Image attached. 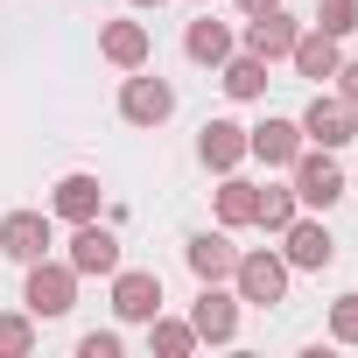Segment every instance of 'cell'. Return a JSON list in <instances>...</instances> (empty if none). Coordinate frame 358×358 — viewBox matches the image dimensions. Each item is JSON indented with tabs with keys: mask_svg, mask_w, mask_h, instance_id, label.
<instances>
[{
	"mask_svg": "<svg viewBox=\"0 0 358 358\" xmlns=\"http://www.w3.org/2000/svg\"><path fill=\"white\" fill-rule=\"evenodd\" d=\"M169 113H176V85L155 78L148 64L127 71V85H120V120H127V127H162Z\"/></svg>",
	"mask_w": 358,
	"mask_h": 358,
	"instance_id": "obj_5",
	"label": "cell"
},
{
	"mask_svg": "<svg viewBox=\"0 0 358 358\" xmlns=\"http://www.w3.org/2000/svg\"><path fill=\"white\" fill-rule=\"evenodd\" d=\"M22 309L36 316V323H57V316H71L78 309V267L71 260H29L22 267Z\"/></svg>",
	"mask_w": 358,
	"mask_h": 358,
	"instance_id": "obj_1",
	"label": "cell"
},
{
	"mask_svg": "<svg viewBox=\"0 0 358 358\" xmlns=\"http://www.w3.org/2000/svg\"><path fill=\"white\" fill-rule=\"evenodd\" d=\"M197 162H204L211 176H232V169L246 162V127H239V120H204V134H197Z\"/></svg>",
	"mask_w": 358,
	"mask_h": 358,
	"instance_id": "obj_15",
	"label": "cell"
},
{
	"mask_svg": "<svg viewBox=\"0 0 358 358\" xmlns=\"http://www.w3.org/2000/svg\"><path fill=\"white\" fill-rule=\"evenodd\" d=\"M113 316L120 323L162 316V274L155 267H113Z\"/></svg>",
	"mask_w": 358,
	"mask_h": 358,
	"instance_id": "obj_9",
	"label": "cell"
},
{
	"mask_svg": "<svg viewBox=\"0 0 358 358\" xmlns=\"http://www.w3.org/2000/svg\"><path fill=\"white\" fill-rule=\"evenodd\" d=\"M309 29H323V36H358V0H323V8H316V22Z\"/></svg>",
	"mask_w": 358,
	"mask_h": 358,
	"instance_id": "obj_24",
	"label": "cell"
},
{
	"mask_svg": "<svg viewBox=\"0 0 358 358\" xmlns=\"http://www.w3.org/2000/svg\"><path fill=\"white\" fill-rule=\"evenodd\" d=\"M134 8H162V0H134Z\"/></svg>",
	"mask_w": 358,
	"mask_h": 358,
	"instance_id": "obj_29",
	"label": "cell"
},
{
	"mask_svg": "<svg viewBox=\"0 0 358 358\" xmlns=\"http://www.w3.org/2000/svg\"><path fill=\"white\" fill-rule=\"evenodd\" d=\"M99 57H106L113 71H141V64L155 57L148 22H106V29H99Z\"/></svg>",
	"mask_w": 358,
	"mask_h": 358,
	"instance_id": "obj_14",
	"label": "cell"
},
{
	"mask_svg": "<svg viewBox=\"0 0 358 358\" xmlns=\"http://www.w3.org/2000/svg\"><path fill=\"white\" fill-rule=\"evenodd\" d=\"M267 71H274V64H260V57L232 50V57L218 64V85H225L232 99H267Z\"/></svg>",
	"mask_w": 358,
	"mask_h": 358,
	"instance_id": "obj_20",
	"label": "cell"
},
{
	"mask_svg": "<svg viewBox=\"0 0 358 358\" xmlns=\"http://www.w3.org/2000/svg\"><path fill=\"white\" fill-rule=\"evenodd\" d=\"M183 260H190V274H197V281H232L239 246H232V232L218 225V232H190V239H183Z\"/></svg>",
	"mask_w": 358,
	"mask_h": 358,
	"instance_id": "obj_13",
	"label": "cell"
},
{
	"mask_svg": "<svg viewBox=\"0 0 358 358\" xmlns=\"http://www.w3.org/2000/svg\"><path fill=\"white\" fill-rule=\"evenodd\" d=\"M148 351H155V358H190V351H197L190 316H148Z\"/></svg>",
	"mask_w": 358,
	"mask_h": 358,
	"instance_id": "obj_22",
	"label": "cell"
},
{
	"mask_svg": "<svg viewBox=\"0 0 358 358\" xmlns=\"http://www.w3.org/2000/svg\"><path fill=\"white\" fill-rule=\"evenodd\" d=\"M78 358H120V330H85L78 337Z\"/></svg>",
	"mask_w": 358,
	"mask_h": 358,
	"instance_id": "obj_26",
	"label": "cell"
},
{
	"mask_svg": "<svg viewBox=\"0 0 358 358\" xmlns=\"http://www.w3.org/2000/svg\"><path fill=\"white\" fill-rule=\"evenodd\" d=\"M190 330H197V344H239V295L225 281H197Z\"/></svg>",
	"mask_w": 358,
	"mask_h": 358,
	"instance_id": "obj_6",
	"label": "cell"
},
{
	"mask_svg": "<svg viewBox=\"0 0 358 358\" xmlns=\"http://www.w3.org/2000/svg\"><path fill=\"white\" fill-rule=\"evenodd\" d=\"M295 127H302V141H309V148H330V155H337V148H351V141H358V106H344L337 92H316V99L302 106V120H295Z\"/></svg>",
	"mask_w": 358,
	"mask_h": 358,
	"instance_id": "obj_4",
	"label": "cell"
},
{
	"mask_svg": "<svg viewBox=\"0 0 358 358\" xmlns=\"http://www.w3.org/2000/svg\"><path fill=\"white\" fill-rule=\"evenodd\" d=\"M295 36H302V22H295L288 8H267V15H246L239 50H246V57H260V64H281V57L295 50Z\"/></svg>",
	"mask_w": 358,
	"mask_h": 358,
	"instance_id": "obj_10",
	"label": "cell"
},
{
	"mask_svg": "<svg viewBox=\"0 0 358 358\" xmlns=\"http://www.w3.org/2000/svg\"><path fill=\"white\" fill-rule=\"evenodd\" d=\"M36 351V316L29 309H0V358H29Z\"/></svg>",
	"mask_w": 358,
	"mask_h": 358,
	"instance_id": "obj_23",
	"label": "cell"
},
{
	"mask_svg": "<svg viewBox=\"0 0 358 358\" xmlns=\"http://www.w3.org/2000/svg\"><path fill=\"white\" fill-rule=\"evenodd\" d=\"M50 246H57V218L50 211H8V218H0V253H8L15 267L43 260Z\"/></svg>",
	"mask_w": 358,
	"mask_h": 358,
	"instance_id": "obj_7",
	"label": "cell"
},
{
	"mask_svg": "<svg viewBox=\"0 0 358 358\" xmlns=\"http://www.w3.org/2000/svg\"><path fill=\"white\" fill-rule=\"evenodd\" d=\"M239 15H267V8H281V0H232Z\"/></svg>",
	"mask_w": 358,
	"mask_h": 358,
	"instance_id": "obj_28",
	"label": "cell"
},
{
	"mask_svg": "<svg viewBox=\"0 0 358 358\" xmlns=\"http://www.w3.org/2000/svg\"><path fill=\"white\" fill-rule=\"evenodd\" d=\"M246 155L267 162V169H288L302 155V127L295 120H260V127H246Z\"/></svg>",
	"mask_w": 358,
	"mask_h": 358,
	"instance_id": "obj_16",
	"label": "cell"
},
{
	"mask_svg": "<svg viewBox=\"0 0 358 358\" xmlns=\"http://www.w3.org/2000/svg\"><path fill=\"white\" fill-rule=\"evenodd\" d=\"M281 260H288V274H323V267L337 260L330 225H323V218H295V225L281 232Z\"/></svg>",
	"mask_w": 358,
	"mask_h": 358,
	"instance_id": "obj_8",
	"label": "cell"
},
{
	"mask_svg": "<svg viewBox=\"0 0 358 358\" xmlns=\"http://www.w3.org/2000/svg\"><path fill=\"white\" fill-rule=\"evenodd\" d=\"M99 204H106V183L92 169H71V176H57V190H50V218H64V225H85V218H99Z\"/></svg>",
	"mask_w": 358,
	"mask_h": 358,
	"instance_id": "obj_12",
	"label": "cell"
},
{
	"mask_svg": "<svg viewBox=\"0 0 358 358\" xmlns=\"http://www.w3.org/2000/svg\"><path fill=\"white\" fill-rule=\"evenodd\" d=\"M288 183H295V197H302V211H330L351 183H344V169H337V155L330 148H309L302 141V155L288 162Z\"/></svg>",
	"mask_w": 358,
	"mask_h": 358,
	"instance_id": "obj_3",
	"label": "cell"
},
{
	"mask_svg": "<svg viewBox=\"0 0 358 358\" xmlns=\"http://www.w3.org/2000/svg\"><path fill=\"white\" fill-rule=\"evenodd\" d=\"M330 344H358V288L330 302Z\"/></svg>",
	"mask_w": 358,
	"mask_h": 358,
	"instance_id": "obj_25",
	"label": "cell"
},
{
	"mask_svg": "<svg viewBox=\"0 0 358 358\" xmlns=\"http://www.w3.org/2000/svg\"><path fill=\"white\" fill-rule=\"evenodd\" d=\"M232 295H239V309H274V302H288V260H281L274 246L239 253V267H232Z\"/></svg>",
	"mask_w": 358,
	"mask_h": 358,
	"instance_id": "obj_2",
	"label": "cell"
},
{
	"mask_svg": "<svg viewBox=\"0 0 358 358\" xmlns=\"http://www.w3.org/2000/svg\"><path fill=\"white\" fill-rule=\"evenodd\" d=\"M232 50H239V36H232L225 22H211V8H204V15L183 29V57H190V64H204V71H218Z\"/></svg>",
	"mask_w": 358,
	"mask_h": 358,
	"instance_id": "obj_17",
	"label": "cell"
},
{
	"mask_svg": "<svg viewBox=\"0 0 358 358\" xmlns=\"http://www.w3.org/2000/svg\"><path fill=\"white\" fill-rule=\"evenodd\" d=\"M253 204H260V183H246V176L232 169L225 183H218V225H225V232H239V225H253Z\"/></svg>",
	"mask_w": 358,
	"mask_h": 358,
	"instance_id": "obj_21",
	"label": "cell"
},
{
	"mask_svg": "<svg viewBox=\"0 0 358 358\" xmlns=\"http://www.w3.org/2000/svg\"><path fill=\"white\" fill-rule=\"evenodd\" d=\"M197 8H211V0H197Z\"/></svg>",
	"mask_w": 358,
	"mask_h": 358,
	"instance_id": "obj_30",
	"label": "cell"
},
{
	"mask_svg": "<svg viewBox=\"0 0 358 358\" xmlns=\"http://www.w3.org/2000/svg\"><path fill=\"white\" fill-rule=\"evenodd\" d=\"M337 99H344V106H358V57H344V64H337Z\"/></svg>",
	"mask_w": 358,
	"mask_h": 358,
	"instance_id": "obj_27",
	"label": "cell"
},
{
	"mask_svg": "<svg viewBox=\"0 0 358 358\" xmlns=\"http://www.w3.org/2000/svg\"><path fill=\"white\" fill-rule=\"evenodd\" d=\"M295 218H302V197H295V183H260V204H253V225L281 239V232H288Z\"/></svg>",
	"mask_w": 358,
	"mask_h": 358,
	"instance_id": "obj_19",
	"label": "cell"
},
{
	"mask_svg": "<svg viewBox=\"0 0 358 358\" xmlns=\"http://www.w3.org/2000/svg\"><path fill=\"white\" fill-rule=\"evenodd\" d=\"M288 64H295V78H337V64H344V43L337 36H323V29H302L295 36V50H288Z\"/></svg>",
	"mask_w": 358,
	"mask_h": 358,
	"instance_id": "obj_18",
	"label": "cell"
},
{
	"mask_svg": "<svg viewBox=\"0 0 358 358\" xmlns=\"http://www.w3.org/2000/svg\"><path fill=\"white\" fill-rule=\"evenodd\" d=\"M64 260L78 267V281H85V274H106V281H113V267H120V239H113V225H99V218L71 225V253H64Z\"/></svg>",
	"mask_w": 358,
	"mask_h": 358,
	"instance_id": "obj_11",
	"label": "cell"
}]
</instances>
